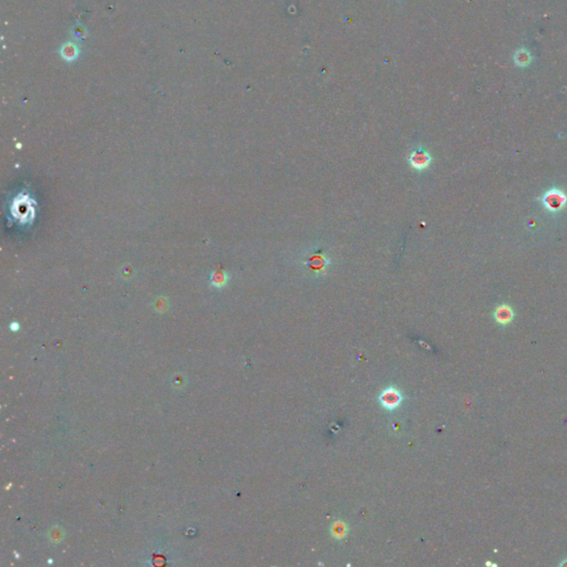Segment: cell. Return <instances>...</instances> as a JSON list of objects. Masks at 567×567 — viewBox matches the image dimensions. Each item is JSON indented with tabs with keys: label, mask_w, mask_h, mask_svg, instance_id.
<instances>
[{
	"label": "cell",
	"mask_w": 567,
	"mask_h": 567,
	"mask_svg": "<svg viewBox=\"0 0 567 567\" xmlns=\"http://www.w3.org/2000/svg\"><path fill=\"white\" fill-rule=\"evenodd\" d=\"M301 264L306 268L307 274L315 278H320L328 274L332 265V261L330 255L326 253L321 247H314L304 255Z\"/></svg>",
	"instance_id": "obj_1"
},
{
	"label": "cell",
	"mask_w": 567,
	"mask_h": 567,
	"mask_svg": "<svg viewBox=\"0 0 567 567\" xmlns=\"http://www.w3.org/2000/svg\"><path fill=\"white\" fill-rule=\"evenodd\" d=\"M433 161V157L427 148L423 147L417 148L413 150L408 157V162L411 168L416 171H424Z\"/></svg>",
	"instance_id": "obj_2"
},
{
	"label": "cell",
	"mask_w": 567,
	"mask_h": 567,
	"mask_svg": "<svg viewBox=\"0 0 567 567\" xmlns=\"http://www.w3.org/2000/svg\"><path fill=\"white\" fill-rule=\"evenodd\" d=\"M567 202V196L560 190H551L543 196V204L549 212H558Z\"/></svg>",
	"instance_id": "obj_3"
},
{
	"label": "cell",
	"mask_w": 567,
	"mask_h": 567,
	"mask_svg": "<svg viewBox=\"0 0 567 567\" xmlns=\"http://www.w3.org/2000/svg\"><path fill=\"white\" fill-rule=\"evenodd\" d=\"M402 395L394 388H388L379 395V402L386 410L394 411L402 403Z\"/></svg>",
	"instance_id": "obj_4"
},
{
	"label": "cell",
	"mask_w": 567,
	"mask_h": 567,
	"mask_svg": "<svg viewBox=\"0 0 567 567\" xmlns=\"http://www.w3.org/2000/svg\"><path fill=\"white\" fill-rule=\"evenodd\" d=\"M512 317H513L512 310H511V308H509L507 306H502L496 310V314H495L496 320L498 322L503 323V325H505V323L510 322L511 320H512Z\"/></svg>",
	"instance_id": "obj_5"
},
{
	"label": "cell",
	"mask_w": 567,
	"mask_h": 567,
	"mask_svg": "<svg viewBox=\"0 0 567 567\" xmlns=\"http://www.w3.org/2000/svg\"><path fill=\"white\" fill-rule=\"evenodd\" d=\"M61 55L66 60H74L78 57V49L76 47L72 44H67L62 47Z\"/></svg>",
	"instance_id": "obj_6"
},
{
	"label": "cell",
	"mask_w": 567,
	"mask_h": 567,
	"mask_svg": "<svg viewBox=\"0 0 567 567\" xmlns=\"http://www.w3.org/2000/svg\"><path fill=\"white\" fill-rule=\"evenodd\" d=\"M228 275L227 272H219V274H214L212 278V285L215 287H223L224 285L227 283Z\"/></svg>",
	"instance_id": "obj_7"
}]
</instances>
